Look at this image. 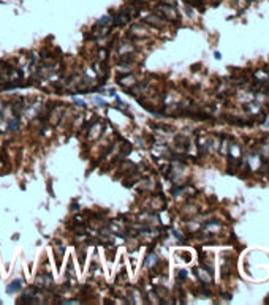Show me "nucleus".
Instances as JSON below:
<instances>
[{
    "label": "nucleus",
    "instance_id": "f257e3e1",
    "mask_svg": "<svg viewBox=\"0 0 269 305\" xmlns=\"http://www.w3.org/2000/svg\"><path fill=\"white\" fill-rule=\"evenodd\" d=\"M21 280H16L14 281V283H11L10 286H8V289H6V292H8V294H11V292H14V291H18L19 288H21Z\"/></svg>",
    "mask_w": 269,
    "mask_h": 305
},
{
    "label": "nucleus",
    "instance_id": "f03ea898",
    "mask_svg": "<svg viewBox=\"0 0 269 305\" xmlns=\"http://www.w3.org/2000/svg\"><path fill=\"white\" fill-rule=\"evenodd\" d=\"M106 22H109V18L104 16L103 19H100V21H98V25H106Z\"/></svg>",
    "mask_w": 269,
    "mask_h": 305
},
{
    "label": "nucleus",
    "instance_id": "7ed1b4c3",
    "mask_svg": "<svg viewBox=\"0 0 269 305\" xmlns=\"http://www.w3.org/2000/svg\"><path fill=\"white\" fill-rule=\"evenodd\" d=\"M268 127H269V120H268Z\"/></svg>",
    "mask_w": 269,
    "mask_h": 305
},
{
    "label": "nucleus",
    "instance_id": "20e7f679",
    "mask_svg": "<svg viewBox=\"0 0 269 305\" xmlns=\"http://www.w3.org/2000/svg\"><path fill=\"white\" fill-rule=\"evenodd\" d=\"M236 2H237V0H236Z\"/></svg>",
    "mask_w": 269,
    "mask_h": 305
}]
</instances>
